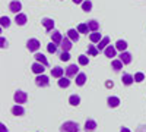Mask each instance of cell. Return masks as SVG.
I'll return each instance as SVG.
<instances>
[{"instance_id":"cell-38","label":"cell","mask_w":146,"mask_h":132,"mask_svg":"<svg viewBox=\"0 0 146 132\" xmlns=\"http://www.w3.org/2000/svg\"><path fill=\"white\" fill-rule=\"evenodd\" d=\"M105 85H107L108 88H113V85H114V82H113V81H108V82L105 84Z\"/></svg>"},{"instance_id":"cell-9","label":"cell","mask_w":146,"mask_h":132,"mask_svg":"<svg viewBox=\"0 0 146 132\" xmlns=\"http://www.w3.org/2000/svg\"><path fill=\"white\" fill-rule=\"evenodd\" d=\"M120 60L123 62L124 65H129V63L131 62V54L127 53V52H121V54H120Z\"/></svg>"},{"instance_id":"cell-41","label":"cell","mask_w":146,"mask_h":132,"mask_svg":"<svg viewBox=\"0 0 146 132\" xmlns=\"http://www.w3.org/2000/svg\"><path fill=\"white\" fill-rule=\"evenodd\" d=\"M120 132H130V129H129V128H121Z\"/></svg>"},{"instance_id":"cell-29","label":"cell","mask_w":146,"mask_h":132,"mask_svg":"<svg viewBox=\"0 0 146 132\" xmlns=\"http://www.w3.org/2000/svg\"><path fill=\"white\" fill-rule=\"evenodd\" d=\"M98 52H100V50L95 49L94 44H89V46H88V53H89L91 56H96V54H98Z\"/></svg>"},{"instance_id":"cell-28","label":"cell","mask_w":146,"mask_h":132,"mask_svg":"<svg viewBox=\"0 0 146 132\" xmlns=\"http://www.w3.org/2000/svg\"><path fill=\"white\" fill-rule=\"evenodd\" d=\"M123 62H121V60H113V69L115 70V72H118L121 68H123Z\"/></svg>"},{"instance_id":"cell-30","label":"cell","mask_w":146,"mask_h":132,"mask_svg":"<svg viewBox=\"0 0 146 132\" xmlns=\"http://www.w3.org/2000/svg\"><path fill=\"white\" fill-rule=\"evenodd\" d=\"M0 23H2L3 28H5V27L7 28V27L10 25V19H9L7 16H2V18H0Z\"/></svg>"},{"instance_id":"cell-15","label":"cell","mask_w":146,"mask_h":132,"mask_svg":"<svg viewBox=\"0 0 146 132\" xmlns=\"http://www.w3.org/2000/svg\"><path fill=\"white\" fill-rule=\"evenodd\" d=\"M121 81H123L124 85H131L133 81H135V76H131V75H129V74H124L123 78H121Z\"/></svg>"},{"instance_id":"cell-27","label":"cell","mask_w":146,"mask_h":132,"mask_svg":"<svg viewBox=\"0 0 146 132\" xmlns=\"http://www.w3.org/2000/svg\"><path fill=\"white\" fill-rule=\"evenodd\" d=\"M88 27H89V29H91L92 32H95V31H98L100 23L96 22V21H89V22H88Z\"/></svg>"},{"instance_id":"cell-11","label":"cell","mask_w":146,"mask_h":132,"mask_svg":"<svg viewBox=\"0 0 146 132\" xmlns=\"http://www.w3.org/2000/svg\"><path fill=\"white\" fill-rule=\"evenodd\" d=\"M44 66H45V65H42V63H40V62H36V63L32 65V72H35V74L40 75V74H42L44 69H45Z\"/></svg>"},{"instance_id":"cell-35","label":"cell","mask_w":146,"mask_h":132,"mask_svg":"<svg viewBox=\"0 0 146 132\" xmlns=\"http://www.w3.org/2000/svg\"><path fill=\"white\" fill-rule=\"evenodd\" d=\"M47 50L50 52V53H56V50H57V44H56V43H51V44H48Z\"/></svg>"},{"instance_id":"cell-17","label":"cell","mask_w":146,"mask_h":132,"mask_svg":"<svg viewBox=\"0 0 146 132\" xmlns=\"http://www.w3.org/2000/svg\"><path fill=\"white\" fill-rule=\"evenodd\" d=\"M79 31H76V29H69V32H67V35H69V38L72 40V41H79V34H78Z\"/></svg>"},{"instance_id":"cell-20","label":"cell","mask_w":146,"mask_h":132,"mask_svg":"<svg viewBox=\"0 0 146 132\" xmlns=\"http://www.w3.org/2000/svg\"><path fill=\"white\" fill-rule=\"evenodd\" d=\"M108 43H110V37H102V40L100 41V44H98V50L101 52V50H105V47L108 46Z\"/></svg>"},{"instance_id":"cell-37","label":"cell","mask_w":146,"mask_h":132,"mask_svg":"<svg viewBox=\"0 0 146 132\" xmlns=\"http://www.w3.org/2000/svg\"><path fill=\"white\" fill-rule=\"evenodd\" d=\"M0 41H2V44H0V46H2V49H5V47H7V41L5 40V37H2V38H0Z\"/></svg>"},{"instance_id":"cell-23","label":"cell","mask_w":146,"mask_h":132,"mask_svg":"<svg viewBox=\"0 0 146 132\" xmlns=\"http://www.w3.org/2000/svg\"><path fill=\"white\" fill-rule=\"evenodd\" d=\"M115 49L120 50V52H124V50L127 49V43H126L124 40H118L117 44H115Z\"/></svg>"},{"instance_id":"cell-4","label":"cell","mask_w":146,"mask_h":132,"mask_svg":"<svg viewBox=\"0 0 146 132\" xmlns=\"http://www.w3.org/2000/svg\"><path fill=\"white\" fill-rule=\"evenodd\" d=\"M27 47H28L29 52H36V50H38L40 47H41V44H40V41L36 40V38H31V40H28Z\"/></svg>"},{"instance_id":"cell-13","label":"cell","mask_w":146,"mask_h":132,"mask_svg":"<svg viewBox=\"0 0 146 132\" xmlns=\"http://www.w3.org/2000/svg\"><path fill=\"white\" fill-rule=\"evenodd\" d=\"M115 47H113V46H107L105 47V50H104V53H105V56L107 57H114L115 56Z\"/></svg>"},{"instance_id":"cell-33","label":"cell","mask_w":146,"mask_h":132,"mask_svg":"<svg viewBox=\"0 0 146 132\" xmlns=\"http://www.w3.org/2000/svg\"><path fill=\"white\" fill-rule=\"evenodd\" d=\"M70 59V54L67 53V52H62L60 53V60H63V62H67Z\"/></svg>"},{"instance_id":"cell-26","label":"cell","mask_w":146,"mask_h":132,"mask_svg":"<svg viewBox=\"0 0 146 132\" xmlns=\"http://www.w3.org/2000/svg\"><path fill=\"white\" fill-rule=\"evenodd\" d=\"M85 82H86V75L85 74H78L76 75V84L78 85H83Z\"/></svg>"},{"instance_id":"cell-1","label":"cell","mask_w":146,"mask_h":132,"mask_svg":"<svg viewBox=\"0 0 146 132\" xmlns=\"http://www.w3.org/2000/svg\"><path fill=\"white\" fill-rule=\"evenodd\" d=\"M60 132H79V125L76 122L67 121L60 126Z\"/></svg>"},{"instance_id":"cell-34","label":"cell","mask_w":146,"mask_h":132,"mask_svg":"<svg viewBox=\"0 0 146 132\" xmlns=\"http://www.w3.org/2000/svg\"><path fill=\"white\" fill-rule=\"evenodd\" d=\"M88 63H89V60H88L86 56H79V65L85 66V65H88Z\"/></svg>"},{"instance_id":"cell-25","label":"cell","mask_w":146,"mask_h":132,"mask_svg":"<svg viewBox=\"0 0 146 132\" xmlns=\"http://www.w3.org/2000/svg\"><path fill=\"white\" fill-rule=\"evenodd\" d=\"M70 85V79L66 76V78H60L58 79V87H62V88H67Z\"/></svg>"},{"instance_id":"cell-19","label":"cell","mask_w":146,"mask_h":132,"mask_svg":"<svg viewBox=\"0 0 146 132\" xmlns=\"http://www.w3.org/2000/svg\"><path fill=\"white\" fill-rule=\"evenodd\" d=\"M107 103H108L110 107H117V106L120 104V98H118V97H108Z\"/></svg>"},{"instance_id":"cell-39","label":"cell","mask_w":146,"mask_h":132,"mask_svg":"<svg viewBox=\"0 0 146 132\" xmlns=\"http://www.w3.org/2000/svg\"><path fill=\"white\" fill-rule=\"evenodd\" d=\"M0 129H2V132H7V128H6V126H5L3 123L0 125Z\"/></svg>"},{"instance_id":"cell-31","label":"cell","mask_w":146,"mask_h":132,"mask_svg":"<svg viewBox=\"0 0 146 132\" xmlns=\"http://www.w3.org/2000/svg\"><path fill=\"white\" fill-rule=\"evenodd\" d=\"M88 29H89L88 23H80V25L78 27V31L79 32H83V34H88Z\"/></svg>"},{"instance_id":"cell-21","label":"cell","mask_w":146,"mask_h":132,"mask_svg":"<svg viewBox=\"0 0 146 132\" xmlns=\"http://www.w3.org/2000/svg\"><path fill=\"white\" fill-rule=\"evenodd\" d=\"M69 103H70L72 106H79V104H80V97H79V95H76V94H73V95H70Z\"/></svg>"},{"instance_id":"cell-24","label":"cell","mask_w":146,"mask_h":132,"mask_svg":"<svg viewBox=\"0 0 146 132\" xmlns=\"http://www.w3.org/2000/svg\"><path fill=\"white\" fill-rule=\"evenodd\" d=\"M89 40H91L92 43H100L102 38H101V34L95 31V32H92V34L89 35Z\"/></svg>"},{"instance_id":"cell-42","label":"cell","mask_w":146,"mask_h":132,"mask_svg":"<svg viewBox=\"0 0 146 132\" xmlns=\"http://www.w3.org/2000/svg\"><path fill=\"white\" fill-rule=\"evenodd\" d=\"M73 2H75L76 5H79V3H83V0H73Z\"/></svg>"},{"instance_id":"cell-3","label":"cell","mask_w":146,"mask_h":132,"mask_svg":"<svg viewBox=\"0 0 146 132\" xmlns=\"http://www.w3.org/2000/svg\"><path fill=\"white\" fill-rule=\"evenodd\" d=\"M35 84H36L38 87H47L48 84H50V79H48V76H45V75L40 74L38 76L35 78Z\"/></svg>"},{"instance_id":"cell-7","label":"cell","mask_w":146,"mask_h":132,"mask_svg":"<svg viewBox=\"0 0 146 132\" xmlns=\"http://www.w3.org/2000/svg\"><path fill=\"white\" fill-rule=\"evenodd\" d=\"M96 129V122L94 121V119H89V121L85 122V131L86 132H92Z\"/></svg>"},{"instance_id":"cell-18","label":"cell","mask_w":146,"mask_h":132,"mask_svg":"<svg viewBox=\"0 0 146 132\" xmlns=\"http://www.w3.org/2000/svg\"><path fill=\"white\" fill-rule=\"evenodd\" d=\"M35 59H36V62H40V63H42V65H45V66L50 65V63H48V60L45 59V56H44L42 53H36V54H35Z\"/></svg>"},{"instance_id":"cell-5","label":"cell","mask_w":146,"mask_h":132,"mask_svg":"<svg viewBox=\"0 0 146 132\" xmlns=\"http://www.w3.org/2000/svg\"><path fill=\"white\" fill-rule=\"evenodd\" d=\"M21 9H22V3H21V2H18V0H15V2H10V5H9V10H10V12L18 13Z\"/></svg>"},{"instance_id":"cell-40","label":"cell","mask_w":146,"mask_h":132,"mask_svg":"<svg viewBox=\"0 0 146 132\" xmlns=\"http://www.w3.org/2000/svg\"><path fill=\"white\" fill-rule=\"evenodd\" d=\"M137 132H146V126H140V128L137 129Z\"/></svg>"},{"instance_id":"cell-6","label":"cell","mask_w":146,"mask_h":132,"mask_svg":"<svg viewBox=\"0 0 146 132\" xmlns=\"http://www.w3.org/2000/svg\"><path fill=\"white\" fill-rule=\"evenodd\" d=\"M78 70H79V68L76 66V65H70L67 69H66V76L67 78H72V76H76V74H78Z\"/></svg>"},{"instance_id":"cell-14","label":"cell","mask_w":146,"mask_h":132,"mask_svg":"<svg viewBox=\"0 0 146 132\" xmlns=\"http://www.w3.org/2000/svg\"><path fill=\"white\" fill-rule=\"evenodd\" d=\"M12 113H13L15 116H22L23 113H25V110H23V107H22V106L16 104V106L12 107Z\"/></svg>"},{"instance_id":"cell-12","label":"cell","mask_w":146,"mask_h":132,"mask_svg":"<svg viewBox=\"0 0 146 132\" xmlns=\"http://www.w3.org/2000/svg\"><path fill=\"white\" fill-rule=\"evenodd\" d=\"M42 25L45 27V29H47V31H51V29H53V27H54V21H53V19H50V18H45V19H42Z\"/></svg>"},{"instance_id":"cell-16","label":"cell","mask_w":146,"mask_h":132,"mask_svg":"<svg viewBox=\"0 0 146 132\" xmlns=\"http://www.w3.org/2000/svg\"><path fill=\"white\" fill-rule=\"evenodd\" d=\"M15 22L18 23V25H25L27 23V16L23 15V13H16V18H15Z\"/></svg>"},{"instance_id":"cell-10","label":"cell","mask_w":146,"mask_h":132,"mask_svg":"<svg viewBox=\"0 0 146 132\" xmlns=\"http://www.w3.org/2000/svg\"><path fill=\"white\" fill-rule=\"evenodd\" d=\"M63 74H64V69H63V68L56 66V68H53V69H51V75H53L54 78H62V76H63Z\"/></svg>"},{"instance_id":"cell-2","label":"cell","mask_w":146,"mask_h":132,"mask_svg":"<svg viewBox=\"0 0 146 132\" xmlns=\"http://www.w3.org/2000/svg\"><path fill=\"white\" fill-rule=\"evenodd\" d=\"M13 98H15V103L23 104V103H27V100H28V94L25 91H16L15 95H13Z\"/></svg>"},{"instance_id":"cell-22","label":"cell","mask_w":146,"mask_h":132,"mask_svg":"<svg viewBox=\"0 0 146 132\" xmlns=\"http://www.w3.org/2000/svg\"><path fill=\"white\" fill-rule=\"evenodd\" d=\"M51 38H53V43H56V44H58V46L62 44V41H63L62 34L57 32V31H56V32H53V37H51Z\"/></svg>"},{"instance_id":"cell-32","label":"cell","mask_w":146,"mask_h":132,"mask_svg":"<svg viewBox=\"0 0 146 132\" xmlns=\"http://www.w3.org/2000/svg\"><path fill=\"white\" fill-rule=\"evenodd\" d=\"M82 9H83L85 12H89V10L92 9V3L89 2V0H86V2H83V3H82Z\"/></svg>"},{"instance_id":"cell-36","label":"cell","mask_w":146,"mask_h":132,"mask_svg":"<svg viewBox=\"0 0 146 132\" xmlns=\"http://www.w3.org/2000/svg\"><path fill=\"white\" fill-rule=\"evenodd\" d=\"M143 79H145V75L142 74V72H137V74L135 75V81L136 82H142Z\"/></svg>"},{"instance_id":"cell-8","label":"cell","mask_w":146,"mask_h":132,"mask_svg":"<svg viewBox=\"0 0 146 132\" xmlns=\"http://www.w3.org/2000/svg\"><path fill=\"white\" fill-rule=\"evenodd\" d=\"M70 41H72V40L67 38V37L63 38L62 44H60V47H62V50H63V52H69V50L72 49V43H70Z\"/></svg>"}]
</instances>
